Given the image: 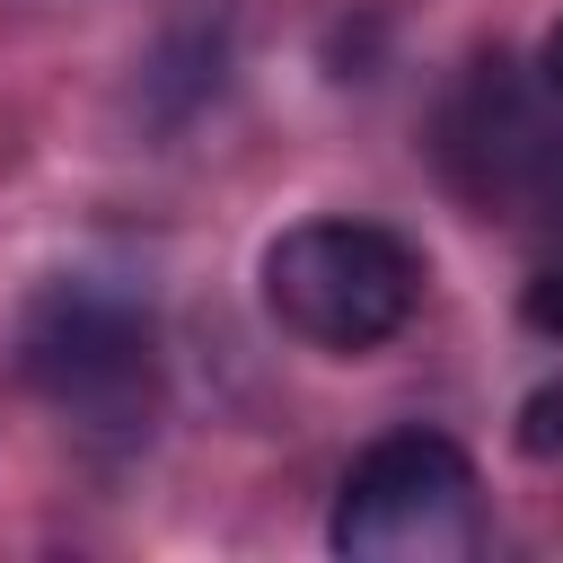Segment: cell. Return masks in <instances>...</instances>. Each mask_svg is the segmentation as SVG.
I'll return each mask as SVG.
<instances>
[{"label":"cell","mask_w":563,"mask_h":563,"mask_svg":"<svg viewBox=\"0 0 563 563\" xmlns=\"http://www.w3.org/2000/svg\"><path fill=\"white\" fill-rule=\"evenodd\" d=\"M422 299V255L378 220H299L264 246V308L325 352H369L405 334Z\"/></svg>","instance_id":"cell-1"},{"label":"cell","mask_w":563,"mask_h":563,"mask_svg":"<svg viewBox=\"0 0 563 563\" xmlns=\"http://www.w3.org/2000/svg\"><path fill=\"white\" fill-rule=\"evenodd\" d=\"M334 554L352 563H457L484 537V484L475 457L449 431H387L352 457L334 519Z\"/></svg>","instance_id":"cell-2"},{"label":"cell","mask_w":563,"mask_h":563,"mask_svg":"<svg viewBox=\"0 0 563 563\" xmlns=\"http://www.w3.org/2000/svg\"><path fill=\"white\" fill-rule=\"evenodd\" d=\"M18 361L35 378V396L53 413H70L79 431H106V440H132L158 405V343H150V317L114 290H88V282H53L26 325H18Z\"/></svg>","instance_id":"cell-3"},{"label":"cell","mask_w":563,"mask_h":563,"mask_svg":"<svg viewBox=\"0 0 563 563\" xmlns=\"http://www.w3.org/2000/svg\"><path fill=\"white\" fill-rule=\"evenodd\" d=\"M519 449L528 457H563V387H537L519 405Z\"/></svg>","instance_id":"cell-4"},{"label":"cell","mask_w":563,"mask_h":563,"mask_svg":"<svg viewBox=\"0 0 563 563\" xmlns=\"http://www.w3.org/2000/svg\"><path fill=\"white\" fill-rule=\"evenodd\" d=\"M519 317H528L537 334H554V343H563V264H545V273L528 282V299H519Z\"/></svg>","instance_id":"cell-5"},{"label":"cell","mask_w":563,"mask_h":563,"mask_svg":"<svg viewBox=\"0 0 563 563\" xmlns=\"http://www.w3.org/2000/svg\"><path fill=\"white\" fill-rule=\"evenodd\" d=\"M537 70H545V88H554V97H563V18H554V26H545V44H537Z\"/></svg>","instance_id":"cell-6"}]
</instances>
